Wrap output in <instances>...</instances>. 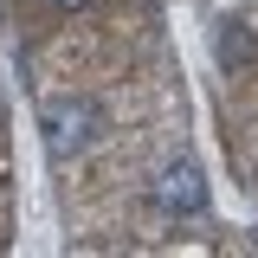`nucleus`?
<instances>
[{"label": "nucleus", "mask_w": 258, "mask_h": 258, "mask_svg": "<svg viewBox=\"0 0 258 258\" xmlns=\"http://www.w3.org/2000/svg\"><path fill=\"white\" fill-rule=\"evenodd\" d=\"M103 103L97 97H52L45 103V116H39V129H45V155L52 161H71V155H84L97 136H103Z\"/></svg>", "instance_id": "1"}, {"label": "nucleus", "mask_w": 258, "mask_h": 258, "mask_svg": "<svg viewBox=\"0 0 258 258\" xmlns=\"http://www.w3.org/2000/svg\"><path fill=\"white\" fill-rule=\"evenodd\" d=\"M155 207L161 213H200V207H207V181H200V168H194L187 155L168 161L155 174Z\"/></svg>", "instance_id": "2"}, {"label": "nucleus", "mask_w": 258, "mask_h": 258, "mask_svg": "<svg viewBox=\"0 0 258 258\" xmlns=\"http://www.w3.org/2000/svg\"><path fill=\"white\" fill-rule=\"evenodd\" d=\"M213 58L232 71V64H245L252 58V26L245 20H220V32H213Z\"/></svg>", "instance_id": "3"}, {"label": "nucleus", "mask_w": 258, "mask_h": 258, "mask_svg": "<svg viewBox=\"0 0 258 258\" xmlns=\"http://www.w3.org/2000/svg\"><path fill=\"white\" fill-rule=\"evenodd\" d=\"M52 7H64V13H78V7H91V0H52Z\"/></svg>", "instance_id": "4"}]
</instances>
